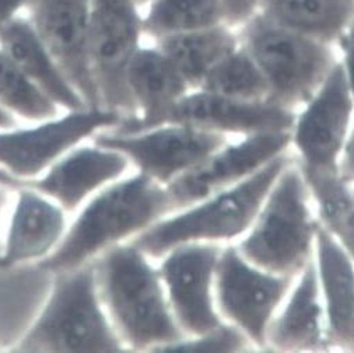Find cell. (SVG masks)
I'll return each mask as SVG.
<instances>
[{
    "instance_id": "9a60e30c",
    "label": "cell",
    "mask_w": 354,
    "mask_h": 353,
    "mask_svg": "<svg viewBox=\"0 0 354 353\" xmlns=\"http://www.w3.org/2000/svg\"><path fill=\"white\" fill-rule=\"evenodd\" d=\"M296 111L274 101L237 100L202 89L189 90L162 116L160 125L185 124L223 134L248 136L290 131Z\"/></svg>"
},
{
    "instance_id": "5b68a950",
    "label": "cell",
    "mask_w": 354,
    "mask_h": 353,
    "mask_svg": "<svg viewBox=\"0 0 354 353\" xmlns=\"http://www.w3.org/2000/svg\"><path fill=\"white\" fill-rule=\"evenodd\" d=\"M15 349L20 352L127 350L102 303L94 261L55 275L41 313Z\"/></svg>"
},
{
    "instance_id": "5bb4252c",
    "label": "cell",
    "mask_w": 354,
    "mask_h": 353,
    "mask_svg": "<svg viewBox=\"0 0 354 353\" xmlns=\"http://www.w3.org/2000/svg\"><path fill=\"white\" fill-rule=\"evenodd\" d=\"M90 10L91 0H28L24 15L86 105L95 108L101 100L90 56Z\"/></svg>"
},
{
    "instance_id": "cb8c5ba5",
    "label": "cell",
    "mask_w": 354,
    "mask_h": 353,
    "mask_svg": "<svg viewBox=\"0 0 354 353\" xmlns=\"http://www.w3.org/2000/svg\"><path fill=\"white\" fill-rule=\"evenodd\" d=\"M301 171L311 190L321 226L354 260V187L339 172Z\"/></svg>"
},
{
    "instance_id": "ba28073f",
    "label": "cell",
    "mask_w": 354,
    "mask_h": 353,
    "mask_svg": "<svg viewBox=\"0 0 354 353\" xmlns=\"http://www.w3.org/2000/svg\"><path fill=\"white\" fill-rule=\"evenodd\" d=\"M122 116L101 107L68 111L32 128L0 131V175L13 181L34 180L55 161L97 134L120 125Z\"/></svg>"
},
{
    "instance_id": "603a6c76",
    "label": "cell",
    "mask_w": 354,
    "mask_h": 353,
    "mask_svg": "<svg viewBox=\"0 0 354 353\" xmlns=\"http://www.w3.org/2000/svg\"><path fill=\"white\" fill-rule=\"evenodd\" d=\"M259 15L284 28L335 44L354 23V0H262Z\"/></svg>"
},
{
    "instance_id": "52a82bcc",
    "label": "cell",
    "mask_w": 354,
    "mask_h": 353,
    "mask_svg": "<svg viewBox=\"0 0 354 353\" xmlns=\"http://www.w3.org/2000/svg\"><path fill=\"white\" fill-rule=\"evenodd\" d=\"M143 35V12L136 0H91L90 56L101 107L122 120L138 114L128 69Z\"/></svg>"
},
{
    "instance_id": "30bf717a",
    "label": "cell",
    "mask_w": 354,
    "mask_h": 353,
    "mask_svg": "<svg viewBox=\"0 0 354 353\" xmlns=\"http://www.w3.org/2000/svg\"><path fill=\"white\" fill-rule=\"evenodd\" d=\"M354 125V97L339 62L313 97L296 112L290 149L303 170L339 172Z\"/></svg>"
},
{
    "instance_id": "484cf974",
    "label": "cell",
    "mask_w": 354,
    "mask_h": 353,
    "mask_svg": "<svg viewBox=\"0 0 354 353\" xmlns=\"http://www.w3.org/2000/svg\"><path fill=\"white\" fill-rule=\"evenodd\" d=\"M199 89L237 100L272 101L266 78L241 44L207 73Z\"/></svg>"
},
{
    "instance_id": "3957f363",
    "label": "cell",
    "mask_w": 354,
    "mask_h": 353,
    "mask_svg": "<svg viewBox=\"0 0 354 353\" xmlns=\"http://www.w3.org/2000/svg\"><path fill=\"white\" fill-rule=\"evenodd\" d=\"M291 157L292 153L288 152L243 183L162 217L131 242L150 258H161L187 243L237 244L252 226L268 192Z\"/></svg>"
},
{
    "instance_id": "83f0119b",
    "label": "cell",
    "mask_w": 354,
    "mask_h": 353,
    "mask_svg": "<svg viewBox=\"0 0 354 353\" xmlns=\"http://www.w3.org/2000/svg\"><path fill=\"white\" fill-rule=\"evenodd\" d=\"M257 350L251 339L228 323L198 335L185 336L183 341L168 346L164 352H251Z\"/></svg>"
},
{
    "instance_id": "4316f807",
    "label": "cell",
    "mask_w": 354,
    "mask_h": 353,
    "mask_svg": "<svg viewBox=\"0 0 354 353\" xmlns=\"http://www.w3.org/2000/svg\"><path fill=\"white\" fill-rule=\"evenodd\" d=\"M0 104L21 120L39 123L59 115L56 105L13 61L0 49Z\"/></svg>"
},
{
    "instance_id": "1f68e13d",
    "label": "cell",
    "mask_w": 354,
    "mask_h": 353,
    "mask_svg": "<svg viewBox=\"0 0 354 353\" xmlns=\"http://www.w3.org/2000/svg\"><path fill=\"white\" fill-rule=\"evenodd\" d=\"M28 0H0V30L13 19L23 15Z\"/></svg>"
},
{
    "instance_id": "ac0fdd59",
    "label": "cell",
    "mask_w": 354,
    "mask_h": 353,
    "mask_svg": "<svg viewBox=\"0 0 354 353\" xmlns=\"http://www.w3.org/2000/svg\"><path fill=\"white\" fill-rule=\"evenodd\" d=\"M265 350H332L314 258L294 278L287 296L269 325Z\"/></svg>"
},
{
    "instance_id": "7c38bea8",
    "label": "cell",
    "mask_w": 354,
    "mask_h": 353,
    "mask_svg": "<svg viewBox=\"0 0 354 353\" xmlns=\"http://www.w3.org/2000/svg\"><path fill=\"white\" fill-rule=\"evenodd\" d=\"M224 246L187 243L162 255L161 275L172 314L185 336L206 334L224 323L214 296L217 264Z\"/></svg>"
},
{
    "instance_id": "d4e9b609",
    "label": "cell",
    "mask_w": 354,
    "mask_h": 353,
    "mask_svg": "<svg viewBox=\"0 0 354 353\" xmlns=\"http://www.w3.org/2000/svg\"><path fill=\"white\" fill-rule=\"evenodd\" d=\"M143 12L145 35H165L227 24L220 0H151Z\"/></svg>"
},
{
    "instance_id": "7a4b0ae2",
    "label": "cell",
    "mask_w": 354,
    "mask_h": 353,
    "mask_svg": "<svg viewBox=\"0 0 354 353\" xmlns=\"http://www.w3.org/2000/svg\"><path fill=\"white\" fill-rule=\"evenodd\" d=\"M149 258L127 242L94 260L102 303L127 350L164 352L185 338Z\"/></svg>"
},
{
    "instance_id": "ffe728a7",
    "label": "cell",
    "mask_w": 354,
    "mask_h": 353,
    "mask_svg": "<svg viewBox=\"0 0 354 353\" xmlns=\"http://www.w3.org/2000/svg\"><path fill=\"white\" fill-rule=\"evenodd\" d=\"M314 262L332 350L354 352V260L319 226Z\"/></svg>"
},
{
    "instance_id": "d6a6232c",
    "label": "cell",
    "mask_w": 354,
    "mask_h": 353,
    "mask_svg": "<svg viewBox=\"0 0 354 353\" xmlns=\"http://www.w3.org/2000/svg\"><path fill=\"white\" fill-rule=\"evenodd\" d=\"M17 127V118L0 104V131L12 129Z\"/></svg>"
},
{
    "instance_id": "9c48e42d",
    "label": "cell",
    "mask_w": 354,
    "mask_h": 353,
    "mask_svg": "<svg viewBox=\"0 0 354 353\" xmlns=\"http://www.w3.org/2000/svg\"><path fill=\"white\" fill-rule=\"evenodd\" d=\"M296 276L266 271L248 261L235 244L224 246L216 271L214 296L221 318L265 350L269 325Z\"/></svg>"
},
{
    "instance_id": "836d02e7",
    "label": "cell",
    "mask_w": 354,
    "mask_h": 353,
    "mask_svg": "<svg viewBox=\"0 0 354 353\" xmlns=\"http://www.w3.org/2000/svg\"><path fill=\"white\" fill-rule=\"evenodd\" d=\"M9 188H10V187H8V185H5V184H0V219H2L3 212H5V208H6L8 203H9V197H10ZM2 247H3V242L0 240V253H2Z\"/></svg>"
},
{
    "instance_id": "2e32d148",
    "label": "cell",
    "mask_w": 354,
    "mask_h": 353,
    "mask_svg": "<svg viewBox=\"0 0 354 353\" xmlns=\"http://www.w3.org/2000/svg\"><path fill=\"white\" fill-rule=\"evenodd\" d=\"M131 161L121 152L93 142L91 146H76L34 180L13 181L0 175V184L30 187L69 213L104 187L122 179Z\"/></svg>"
},
{
    "instance_id": "f546056e",
    "label": "cell",
    "mask_w": 354,
    "mask_h": 353,
    "mask_svg": "<svg viewBox=\"0 0 354 353\" xmlns=\"http://www.w3.org/2000/svg\"><path fill=\"white\" fill-rule=\"evenodd\" d=\"M342 41V57L340 64L343 66V72L350 87V91L354 97V23L340 38Z\"/></svg>"
},
{
    "instance_id": "f1b7e54d",
    "label": "cell",
    "mask_w": 354,
    "mask_h": 353,
    "mask_svg": "<svg viewBox=\"0 0 354 353\" xmlns=\"http://www.w3.org/2000/svg\"><path fill=\"white\" fill-rule=\"evenodd\" d=\"M225 23L232 28H240L259 13L262 0H220Z\"/></svg>"
},
{
    "instance_id": "4dcf8cb0",
    "label": "cell",
    "mask_w": 354,
    "mask_h": 353,
    "mask_svg": "<svg viewBox=\"0 0 354 353\" xmlns=\"http://www.w3.org/2000/svg\"><path fill=\"white\" fill-rule=\"evenodd\" d=\"M339 175L346 183L354 185V125L340 157Z\"/></svg>"
},
{
    "instance_id": "e575fe53",
    "label": "cell",
    "mask_w": 354,
    "mask_h": 353,
    "mask_svg": "<svg viewBox=\"0 0 354 353\" xmlns=\"http://www.w3.org/2000/svg\"><path fill=\"white\" fill-rule=\"evenodd\" d=\"M136 2L139 3V6H140L142 9H145V8L151 2V0H136Z\"/></svg>"
},
{
    "instance_id": "d6986e66",
    "label": "cell",
    "mask_w": 354,
    "mask_h": 353,
    "mask_svg": "<svg viewBox=\"0 0 354 353\" xmlns=\"http://www.w3.org/2000/svg\"><path fill=\"white\" fill-rule=\"evenodd\" d=\"M128 86L138 114L124 118L120 125L108 131L136 134L158 127L171 107L192 90L174 62L156 44L142 45L136 51L128 69Z\"/></svg>"
},
{
    "instance_id": "d590c367",
    "label": "cell",
    "mask_w": 354,
    "mask_h": 353,
    "mask_svg": "<svg viewBox=\"0 0 354 353\" xmlns=\"http://www.w3.org/2000/svg\"><path fill=\"white\" fill-rule=\"evenodd\" d=\"M353 187H354V185H353Z\"/></svg>"
},
{
    "instance_id": "4fadbf2b",
    "label": "cell",
    "mask_w": 354,
    "mask_h": 353,
    "mask_svg": "<svg viewBox=\"0 0 354 353\" xmlns=\"http://www.w3.org/2000/svg\"><path fill=\"white\" fill-rule=\"evenodd\" d=\"M290 142V131L263 132L228 141L202 163L165 185L175 212L250 179L277 157L291 152Z\"/></svg>"
},
{
    "instance_id": "44dd1931",
    "label": "cell",
    "mask_w": 354,
    "mask_h": 353,
    "mask_svg": "<svg viewBox=\"0 0 354 353\" xmlns=\"http://www.w3.org/2000/svg\"><path fill=\"white\" fill-rule=\"evenodd\" d=\"M0 49L56 104L66 111L87 108L26 15L0 30Z\"/></svg>"
},
{
    "instance_id": "277c9868",
    "label": "cell",
    "mask_w": 354,
    "mask_h": 353,
    "mask_svg": "<svg viewBox=\"0 0 354 353\" xmlns=\"http://www.w3.org/2000/svg\"><path fill=\"white\" fill-rule=\"evenodd\" d=\"M319 226L311 190L292 156L252 226L235 246L248 261L266 271L297 276L314 258Z\"/></svg>"
},
{
    "instance_id": "8fae6325",
    "label": "cell",
    "mask_w": 354,
    "mask_h": 353,
    "mask_svg": "<svg viewBox=\"0 0 354 353\" xmlns=\"http://www.w3.org/2000/svg\"><path fill=\"white\" fill-rule=\"evenodd\" d=\"M228 136L185 124H164L136 134L102 131L93 142L128 157L139 172L167 185L223 147Z\"/></svg>"
},
{
    "instance_id": "8992f818",
    "label": "cell",
    "mask_w": 354,
    "mask_h": 353,
    "mask_svg": "<svg viewBox=\"0 0 354 353\" xmlns=\"http://www.w3.org/2000/svg\"><path fill=\"white\" fill-rule=\"evenodd\" d=\"M239 30L270 87L272 101L299 111L340 62L333 44L277 26L259 13Z\"/></svg>"
},
{
    "instance_id": "6da1fadb",
    "label": "cell",
    "mask_w": 354,
    "mask_h": 353,
    "mask_svg": "<svg viewBox=\"0 0 354 353\" xmlns=\"http://www.w3.org/2000/svg\"><path fill=\"white\" fill-rule=\"evenodd\" d=\"M174 212L167 187L138 171L94 194L68 227L61 244L38 266L56 275L88 264Z\"/></svg>"
},
{
    "instance_id": "7402d4cb",
    "label": "cell",
    "mask_w": 354,
    "mask_h": 353,
    "mask_svg": "<svg viewBox=\"0 0 354 353\" xmlns=\"http://www.w3.org/2000/svg\"><path fill=\"white\" fill-rule=\"evenodd\" d=\"M235 30L228 24H220L165 35L154 39V44L171 59L194 90L199 89L221 59L240 46V35Z\"/></svg>"
},
{
    "instance_id": "e0dca14e",
    "label": "cell",
    "mask_w": 354,
    "mask_h": 353,
    "mask_svg": "<svg viewBox=\"0 0 354 353\" xmlns=\"http://www.w3.org/2000/svg\"><path fill=\"white\" fill-rule=\"evenodd\" d=\"M16 198L0 253V269L39 264L64 240L66 210L53 199L26 187L15 185Z\"/></svg>"
}]
</instances>
